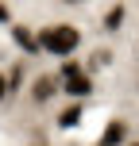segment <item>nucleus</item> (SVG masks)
<instances>
[{"instance_id": "12", "label": "nucleus", "mask_w": 139, "mask_h": 146, "mask_svg": "<svg viewBox=\"0 0 139 146\" xmlns=\"http://www.w3.org/2000/svg\"><path fill=\"white\" fill-rule=\"evenodd\" d=\"M124 146H139V142H124Z\"/></svg>"}, {"instance_id": "8", "label": "nucleus", "mask_w": 139, "mask_h": 146, "mask_svg": "<svg viewBox=\"0 0 139 146\" xmlns=\"http://www.w3.org/2000/svg\"><path fill=\"white\" fill-rule=\"evenodd\" d=\"M108 62H112V50H93V54H89V73H93V69H101V66H108Z\"/></svg>"}, {"instance_id": "13", "label": "nucleus", "mask_w": 139, "mask_h": 146, "mask_svg": "<svg viewBox=\"0 0 139 146\" xmlns=\"http://www.w3.org/2000/svg\"><path fill=\"white\" fill-rule=\"evenodd\" d=\"M97 146H101V142H97Z\"/></svg>"}, {"instance_id": "2", "label": "nucleus", "mask_w": 139, "mask_h": 146, "mask_svg": "<svg viewBox=\"0 0 139 146\" xmlns=\"http://www.w3.org/2000/svg\"><path fill=\"white\" fill-rule=\"evenodd\" d=\"M62 92H66L70 100H85V96L93 92V77H89L85 69H73V73H62Z\"/></svg>"}, {"instance_id": "1", "label": "nucleus", "mask_w": 139, "mask_h": 146, "mask_svg": "<svg viewBox=\"0 0 139 146\" xmlns=\"http://www.w3.org/2000/svg\"><path fill=\"white\" fill-rule=\"evenodd\" d=\"M81 46V31L73 27V23H50V27L39 35V50L54 54V58H66Z\"/></svg>"}, {"instance_id": "6", "label": "nucleus", "mask_w": 139, "mask_h": 146, "mask_svg": "<svg viewBox=\"0 0 139 146\" xmlns=\"http://www.w3.org/2000/svg\"><path fill=\"white\" fill-rule=\"evenodd\" d=\"M12 38H15V42H19L27 54H35V50H39V35H31L23 23H19V27H12Z\"/></svg>"}, {"instance_id": "11", "label": "nucleus", "mask_w": 139, "mask_h": 146, "mask_svg": "<svg viewBox=\"0 0 139 146\" xmlns=\"http://www.w3.org/2000/svg\"><path fill=\"white\" fill-rule=\"evenodd\" d=\"M62 4H85V0H62Z\"/></svg>"}, {"instance_id": "7", "label": "nucleus", "mask_w": 139, "mask_h": 146, "mask_svg": "<svg viewBox=\"0 0 139 146\" xmlns=\"http://www.w3.org/2000/svg\"><path fill=\"white\" fill-rule=\"evenodd\" d=\"M124 4H116V8H108V15H104V31H120V23H124Z\"/></svg>"}, {"instance_id": "10", "label": "nucleus", "mask_w": 139, "mask_h": 146, "mask_svg": "<svg viewBox=\"0 0 139 146\" xmlns=\"http://www.w3.org/2000/svg\"><path fill=\"white\" fill-rule=\"evenodd\" d=\"M8 19H12V12H8V8L0 4V23H8Z\"/></svg>"}, {"instance_id": "4", "label": "nucleus", "mask_w": 139, "mask_h": 146, "mask_svg": "<svg viewBox=\"0 0 139 146\" xmlns=\"http://www.w3.org/2000/svg\"><path fill=\"white\" fill-rule=\"evenodd\" d=\"M54 92H58V81H54V77H35V81H31V100H35V104H46Z\"/></svg>"}, {"instance_id": "5", "label": "nucleus", "mask_w": 139, "mask_h": 146, "mask_svg": "<svg viewBox=\"0 0 139 146\" xmlns=\"http://www.w3.org/2000/svg\"><path fill=\"white\" fill-rule=\"evenodd\" d=\"M77 123H81V100H73L70 108L58 111V127H62V131H70V127H77Z\"/></svg>"}, {"instance_id": "3", "label": "nucleus", "mask_w": 139, "mask_h": 146, "mask_svg": "<svg viewBox=\"0 0 139 146\" xmlns=\"http://www.w3.org/2000/svg\"><path fill=\"white\" fill-rule=\"evenodd\" d=\"M124 142H128V123L124 119H112L101 131V146H124Z\"/></svg>"}, {"instance_id": "9", "label": "nucleus", "mask_w": 139, "mask_h": 146, "mask_svg": "<svg viewBox=\"0 0 139 146\" xmlns=\"http://www.w3.org/2000/svg\"><path fill=\"white\" fill-rule=\"evenodd\" d=\"M8 96V81H4V73H0V100Z\"/></svg>"}]
</instances>
